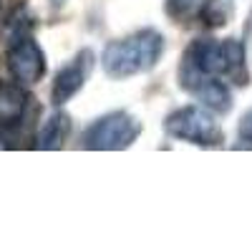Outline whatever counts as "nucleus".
Here are the masks:
<instances>
[{
	"mask_svg": "<svg viewBox=\"0 0 252 252\" xmlns=\"http://www.w3.org/2000/svg\"><path fill=\"white\" fill-rule=\"evenodd\" d=\"M192 96H197L202 101V106L209 109L212 114H227L229 109H232V94H229L227 83L220 81L217 76L207 78Z\"/></svg>",
	"mask_w": 252,
	"mask_h": 252,
	"instance_id": "obj_10",
	"label": "nucleus"
},
{
	"mask_svg": "<svg viewBox=\"0 0 252 252\" xmlns=\"http://www.w3.org/2000/svg\"><path fill=\"white\" fill-rule=\"evenodd\" d=\"M222 73V43L215 38H194L182 53L179 86L194 94L207 78Z\"/></svg>",
	"mask_w": 252,
	"mask_h": 252,
	"instance_id": "obj_4",
	"label": "nucleus"
},
{
	"mask_svg": "<svg viewBox=\"0 0 252 252\" xmlns=\"http://www.w3.org/2000/svg\"><path fill=\"white\" fill-rule=\"evenodd\" d=\"M199 15L204 20V26L209 28H220L227 23V18H229V8L222 3V0H204L202 8H199Z\"/></svg>",
	"mask_w": 252,
	"mask_h": 252,
	"instance_id": "obj_11",
	"label": "nucleus"
},
{
	"mask_svg": "<svg viewBox=\"0 0 252 252\" xmlns=\"http://www.w3.org/2000/svg\"><path fill=\"white\" fill-rule=\"evenodd\" d=\"M28 101L31 96L26 94L23 83H0V141L20 129L28 114Z\"/></svg>",
	"mask_w": 252,
	"mask_h": 252,
	"instance_id": "obj_7",
	"label": "nucleus"
},
{
	"mask_svg": "<svg viewBox=\"0 0 252 252\" xmlns=\"http://www.w3.org/2000/svg\"><path fill=\"white\" fill-rule=\"evenodd\" d=\"M237 131H240V141H242V144H237V149H240V146H247V149H252V109L242 114Z\"/></svg>",
	"mask_w": 252,
	"mask_h": 252,
	"instance_id": "obj_13",
	"label": "nucleus"
},
{
	"mask_svg": "<svg viewBox=\"0 0 252 252\" xmlns=\"http://www.w3.org/2000/svg\"><path fill=\"white\" fill-rule=\"evenodd\" d=\"M222 76H227V81L235 83V86H247L250 83L245 43L237 38L222 40Z\"/></svg>",
	"mask_w": 252,
	"mask_h": 252,
	"instance_id": "obj_8",
	"label": "nucleus"
},
{
	"mask_svg": "<svg viewBox=\"0 0 252 252\" xmlns=\"http://www.w3.org/2000/svg\"><path fill=\"white\" fill-rule=\"evenodd\" d=\"M141 124L126 111H111L106 116L96 119L86 131H83V149L91 152H121L139 139Z\"/></svg>",
	"mask_w": 252,
	"mask_h": 252,
	"instance_id": "obj_3",
	"label": "nucleus"
},
{
	"mask_svg": "<svg viewBox=\"0 0 252 252\" xmlns=\"http://www.w3.org/2000/svg\"><path fill=\"white\" fill-rule=\"evenodd\" d=\"M91 71H94V51L91 48H81L66 63V66L56 73L53 89H51L53 106H63V103H68L83 86H86Z\"/></svg>",
	"mask_w": 252,
	"mask_h": 252,
	"instance_id": "obj_6",
	"label": "nucleus"
},
{
	"mask_svg": "<svg viewBox=\"0 0 252 252\" xmlns=\"http://www.w3.org/2000/svg\"><path fill=\"white\" fill-rule=\"evenodd\" d=\"M5 61L13 78L18 83H23V86H35L46 76V53L28 33H18L10 40Z\"/></svg>",
	"mask_w": 252,
	"mask_h": 252,
	"instance_id": "obj_5",
	"label": "nucleus"
},
{
	"mask_svg": "<svg viewBox=\"0 0 252 252\" xmlns=\"http://www.w3.org/2000/svg\"><path fill=\"white\" fill-rule=\"evenodd\" d=\"M164 131L177 141H187L202 149H220L224 144V134L220 121L209 109L202 106H182L164 119Z\"/></svg>",
	"mask_w": 252,
	"mask_h": 252,
	"instance_id": "obj_2",
	"label": "nucleus"
},
{
	"mask_svg": "<svg viewBox=\"0 0 252 252\" xmlns=\"http://www.w3.org/2000/svg\"><path fill=\"white\" fill-rule=\"evenodd\" d=\"M164 53V35L154 28H139L131 35L111 40L103 48L101 63L109 78L121 81L136 73L152 71Z\"/></svg>",
	"mask_w": 252,
	"mask_h": 252,
	"instance_id": "obj_1",
	"label": "nucleus"
},
{
	"mask_svg": "<svg viewBox=\"0 0 252 252\" xmlns=\"http://www.w3.org/2000/svg\"><path fill=\"white\" fill-rule=\"evenodd\" d=\"M245 33H247V35H252V8H250V13H247V23H245Z\"/></svg>",
	"mask_w": 252,
	"mask_h": 252,
	"instance_id": "obj_14",
	"label": "nucleus"
},
{
	"mask_svg": "<svg viewBox=\"0 0 252 252\" xmlns=\"http://www.w3.org/2000/svg\"><path fill=\"white\" fill-rule=\"evenodd\" d=\"M68 134H71V116H68L66 111L56 109V111L43 121V126H40L35 149H46V152L61 149V146L66 144Z\"/></svg>",
	"mask_w": 252,
	"mask_h": 252,
	"instance_id": "obj_9",
	"label": "nucleus"
},
{
	"mask_svg": "<svg viewBox=\"0 0 252 252\" xmlns=\"http://www.w3.org/2000/svg\"><path fill=\"white\" fill-rule=\"evenodd\" d=\"M202 3L204 0H164V13L177 23H184L202 8Z\"/></svg>",
	"mask_w": 252,
	"mask_h": 252,
	"instance_id": "obj_12",
	"label": "nucleus"
}]
</instances>
